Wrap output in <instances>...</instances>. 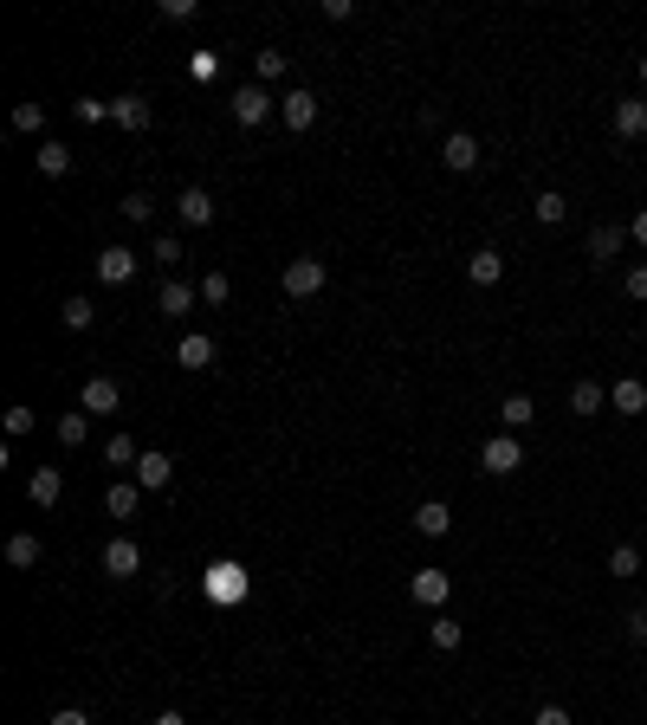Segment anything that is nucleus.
<instances>
[{
    "label": "nucleus",
    "instance_id": "nucleus-23",
    "mask_svg": "<svg viewBox=\"0 0 647 725\" xmlns=\"http://www.w3.org/2000/svg\"><path fill=\"white\" fill-rule=\"evenodd\" d=\"M505 434H518V428H531V421H538V402H531V395H505Z\"/></svg>",
    "mask_w": 647,
    "mask_h": 725
},
{
    "label": "nucleus",
    "instance_id": "nucleus-39",
    "mask_svg": "<svg viewBox=\"0 0 647 725\" xmlns=\"http://www.w3.org/2000/svg\"><path fill=\"white\" fill-rule=\"evenodd\" d=\"M622 292H628V298H641V305H647V259H641V266H628Z\"/></svg>",
    "mask_w": 647,
    "mask_h": 725
},
{
    "label": "nucleus",
    "instance_id": "nucleus-31",
    "mask_svg": "<svg viewBox=\"0 0 647 725\" xmlns=\"http://www.w3.org/2000/svg\"><path fill=\"white\" fill-rule=\"evenodd\" d=\"M635 570H641V551H635V544H615V551H609V577H635Z\"/></svg>",
    "mask_w": 647,
    "mask_h": 725
},
{
    "label": "nucleus",
    "instance_id": "nucleus-2",
    "mask_svg": "<svg viewBox=\"0 0 647 725\" xmlns=\"http://www.w3.org/2000/svg\"><path fill=\"white\" fill-rule=\"evenodd\" d=\"M272 111H279V98H272L266 85H240L233 91V123H240V130H259Z\"/></svg>",
    "mask_w": 647,
    "mask_h": 725
},
{
    "label": "nucleus",
    "instance_id": "nucleus-22",
    "mask_svg": "<svg viewBox=\"0 0 647 725\" xmlns=\"http://www.w3.org/2000/svg\"><path fill=\"white\" fill-rule=\"evenodd\" d=\"M39 557H46V544H39L33 531H20V538H7V564H13V570H33Z\"/></svg>",
    "mask_w": 647,
    "mask_h": 725
},
{
    "label": "nucleus",
    "instance_id": "nucleus-7",
    "mask_svg": "<svg viewBox=\"0 0 647 725\" xmlns=\"http://www.w3.org/2000/svg\"><path fill=\"white\" fill-rule=\"evenodd\" d=\"M130 473H136V486H143V492H162V486L175 480V460L162 454V447H143V460H136Z\"/></svg>",
    "mask_w": 647,
    "mask_h": 725
},
{
    "label": "nucleus",
    "instance_id": "nucleus-14",
    "mask_svg": "<svg viewBox=\"0 0 647 725\" xmlns=\"http://www.w3.org/2000/svg\"><path fill=\"white\" fill-rule=\"evenodd\" d=\"M175 214H182V227H208L214 221V195L208 188H182V195H175Z\"/></svg>",
    "mask_w": 647,
    "mask_h": 725
},
{
    "label": "nucleus",
    "instance_id": "nucleus-15",
    "mask_svg": "<svg viewBox=\"0 0 647 725\" xmlns=\"http://www.w3.org/2000/svg\"><path fill=\"white\" fill-rule=\"evenodd\" d=\"M622 246H628V227H615V221L589 227V259H596V266H609V259L622 253Z\"/></svg>",
    "mask_w": 647,
    "mask_h": 725
},
{
    "label": "nucleus",
    "instance_id": "nucleus-37",
    "mask_svg": "<svg viewBox=\"0 0 647 725\" xmlns=\"http://www.w3.org/2000/svg\"><path fill=\"white\" fill-rule=\"evenodd\" d=\"M149 259H156V266H175V259H182V240H175V234H162L156 246H149Z\"/></svg>",
    "mask_w": 647,
    "mask_h": 725
},
{
    "label": "nucleus",
    "instance_id": "nucleus-20",
    "mask_svg": "<svg viewBox=\"0 0 647 725\" xmlns=\"http://www.w3.org/2000/svg\"><path fill=\"white\" fill-rule=\"evenodd\" d=\"M156 305H162V318H188V311H195V285L169 279V285L156 292Z\"/></svg>",
    "mask_w": 647,
    "mask_h": 725
},
{
    "label": "nucleus",
    "instance_id": "nucleus-8",
    "mask_svg": "<svg viewBox=\"0 0 647 725\" xmlns=\"http://www.w3.org/2000/svg\"><path fill=\"white\" fill-rule=\"evenodd\" d=\"M408 596H415L421 609H440L453 596V577L447 570H415V577H408Z\"/></svg>",
    "mask_w": 647,
    "mask_h": 725
},
{
    "label": "nucleus",
    "instance_id": "nucleus-19",
    "mask_svg": "<svg viewBox=\"0 0 647 725\" xmlns=\"http://www.w3.org/2000/svg\"><path fill=\"white\" fill-rule=\"evenodd\" d=\"M110 123L117 130H149V104L136 91H123V98H110Z\"/></svg>",
    "mask_w": 647,
    "mask_h": 725
},
{
    "label": "nucleus",
    "instance_id": "nucleus-4",
    "mask_svg": "<svg viewBox=\"0 0 647 725\" xmlns=\"http://www.w3.org/2000/svg\"><path fill=\"white\" fill-rule=\"evenodd\" d=\"M279 123H285V130H292V136H305L311 123H318V98H311L305 85H292V91H285V98H279Z\"/></svg>",
    "mask_w": 647,
    "mask_h": 725
},
{
    "label": "nucleus",
    "instance_id": "nucleus-40",
    "mask_svg": "<svg viewBox=\"0 0 647 725\" xmlns=\"http://www.w3.org/2000/svg\"><path fill=\"white\" fill-rule=\"evenodd\" d=\"M72 117H78V123H98V117H110V104H98V98H78V104H72Z\"/></svg>",
    "mask_w": 647,
    "mask_h": 725
},
{
    "label": "nucleus",
    "instance_id": "nucleus-24",
    "mask_svg": "<svg viewBox=\"0 0 647 725\" xmlns=\"http://www.w3.org/2000/svg\"><path fill=\"white\" fill-rule=\"evenodd\" d=\"M136 505H143V486H110L104 492V512L110 518H136Z\"/></svg>",
    "mask_w": 647,
    "mask_h": 725
},
{
    "label": "nucleus",
    "instance_id": "nucleus-38",
    "mask_svg": "<svg viewBox=\"0 0 647 725\" xmlns=\"http://www.w3.org/2000/svg\"><path fill=\"white\" fill-rule=\"evenodd\" d=\"M162 20H201V0H162Z\"/></svg>",
    "mask_w": 647,
    "mask_h": 725
},
{
    "label": "nucleus",
    "instance_id": "nucleus-43",
    "mask_svg": "<svg viewBox=\"0 0 647 725\" xmlns=\"http://www.w3.org/2000/svg\"><path fill=\"white\" fill-rule=\"evenodd\" d=\"M622 622H628V641H647V609H628Z\"/></svg>",
    "mask_w": 647,
    "mask_h": 725
},
{
    "label": "nucleus",
    "instance_id": "nucleus-25",
    "mask_svg": "<svg viewBox=\"0 0 647 725\" xmlns=\"http://www.w3.org/2000/svg\"><path fill=\"white\" fill-rule=\"evenodd\" d=\"M39 175H52V182L72 175V149H65V143H39Z\"/></svg>",
    "mask_w": 647,
    "mask_h": 725
},
{
    "label": "nucleus",
    "instance_id": "nucleus-28",
    "mask_svg": "<svg viewBox=\"0 0 647 725\" xmlns=\"http://www.w3.org/2000/svg\"><path fill=\"white\" fill-rule=\"evenodd\" d=\"M104 460H110V467H136V460H143V447H136L130 434H110V441H104Z\"/></svg>",
    "mask_w": 647,
    "mask_h": 725
},
{
    "label": "nucleus",
    "instance_id": "nucleus-30",
    "mask_svg": "<svg viewBox=\"0 0 647 725\" xmlns=\"http://www.w3.org/2000/svg\"><path fill=\"white\" fill-rule=\"evenodd\" d=\"M13 130L39 136V130H46V104H13Z\"/></svg>",
    "mask_w": 647,
    "mask_h": 725
},
{
    "label": "nucleus",
    "instance_id": "nucleus-47",
    "mask_svg": "<svg viewBox=\"0 0 647 725\" xmlns=\"http://www.w3.org/2000/svg\"><path fill=\"white\" fill-rule=\"evenodd\" d=\"M641 85H647V52H641Z\"/></svg>",
    "mask_w": 647,
    "mask_h": 725
},
{
    "label": "nucleus",
    "instance_id": "nucleus-6",
    "mask_svg": "<svg viewBox=\"0 0 647 725\" xmlns=\"http://www.w3.org/2000/svg\"><path fill=\"white\" fill-rule=\"evenodd\" d=\"M117 402H123V389L110 376H85V389H78V408H85V415H117Z\"/></svg>",
    "mask_w": 647,
    "mask_h": 725
},
{
    "label": "nucleus",
    "instance_id": "nucleus-35",
    "mask_svg": "<svg viewBox=\"0 0 647 725\" xmlns=\"http://www.w3.org/2000/svg\"><path fill=\"white\" fill-rule=\"evenodd\" d=\"M227 292H233L227 272H208V279H201V298H208V305H227Z\"/></svg>",
    "mask_w": 647,
    "mask_h": 725
},
{
    "label": "nucleus",
    "instance_id": "nucleus-45",
    "mask_svg": "<svg viewBox=\"0 0 647 725\" xmlns=\"http://www.w3.org/2000/svg\"><path fill=\"white\" fill-rule=\"evenodd\" d=\"M628 240H641V246H647V208L635 214V227H628Z\"/></svg>",
    "mask_w": 647,
    "mask_h": 725
},
{
    "label": "nucleus",
    "instance_id": "nucleus-42",
    "mask_svg": "<svg viewBox=\"0 0 647 725\" xmlns=\"http://www.w3.org/2000/svg\"><path fill=\"white\" fill-rule=\"evenodd\" d=\"M46 725H91V713H85V706H59Z\"/></svg>",
    "mask_w": 647,
    "mask_h": 725
},
{
    "label": "nucleus",
    "instance_id": "nucleus-3",
    "mask_svg": "<svg viewBox=\"0 0 647 725\" xmlns=\"http://www.w3.org/2000/svg\"><path fill=\"white\" fill-rule=\"evenodd\" d=\"M479 467L499 473V480H505V473H518V467H525V447H518V434H492V441L479 447Z\"/></svg>",
    "mask_w": 647,
    "mask_h": 725
},
{
    "label": "nucleus",
    "instance_id": "nucleus-9",
    "mask_svg": "<svg viewBox=\"0 0 647 725\" xmlns=\"http://www.w3.org/2000/svg\"><path fill=\"white\" fill-rule=\"evenodd\" d=\"M136 266H143V259H136L130 246H104V253H98V279H104V285H130Z\"/></svg>",
    "mask_w": 647,
    "mask_h": 725
},
{
    "label": "nucleus",
    "instance_id": "nucleus-41",
    "mask_svg": "<svg viewBox=\"0 0 647 725\" xmlns=\"http://www.w3.org/2000/svg\"><path fill=\"white\" fill-rule=\"evenodd\" d=\"M214 590L233 596V590H240V570H233V564H214Z\"/></svg>",
    "mask_w": 647,
    "mask_h": 725
},
{
    "label": "nucleus",
    "instance_id": "nucleus-26",
    "mask_svg": "<svg viewBox=\"0 0 647 725\" xmlns=\"http://www.w3.org/2000/svg\"><path fill=\"white\" fill-rule=\"evenodd\" d=\"M91 441V415L78 408V415H59V447H85Z\"/></svg>",
    "mask_w": 647,
    "mask_h": 725
},
{
    "label": "nucleus",
    "instance_id": "nucleus-16",
    "mask_svg": "<svg viewBox=\"0 0 647 725\" xmlns=\"http://www.w3.org/2000/svg\"><path fill=\"white\" fill-rule=\"evenodd\" d=\"M59 492H65V473L59 467H39L33 480H26V499H33L39 512H52V505H59Z\"/></svg>",
    "mask_w": 647,
    "mask_h": 725
},
{
    "label": "nucleus",
    "instance_id": "nucleus-36",
    "mask_svg": "<svg viewBox=\"0 0 647 725\" xmlns=\"http://www.w3.org/2000/svg\"><path fill=\"white\" fill-rule=\"evenodd\" d=\"M33 421H39V415H33L26 402H20V408H7V434H13V441H20V434H33Z\"/></svg>",
    "mask_w": 647,
    "mask_h": 725
},
{
    "label": "nucleus",
    "instance_id": "nucleus-10",
    "mask_svg": "<svg viewBox=\"0 0 647 725\" xmlns=\"http://www.w3.org/2000/svg\"><path fill=\"white\" fill-rule=\"evenodd\" d=\"M440 162H447L453 175H473V169H479V136L453 130V136H447V149H440Z\"/></svg>",
    "mask_w": 647,
    "mask_h": 725
},
{
    "label": "nucleus",
    "instance_id": "nucleus-32",
    "mask_svg": "<svg viewBox=\"0 0 647 725\" xmlns=\"http://www.w3.org/2000/svg\"><path fill=\"white\" fill-rule=\"evenodd\" d=\"M428 635H434V648H447V654H453V648H460V641H466V628L453 622V615H440V622L428 628Z\"/></svg>",
    "mask_w": 647,
    "mask_h": 725
},
{
    "label": "nucleus",
    "instance_id": "nucleus-1",
    "mask_svg": "<svg viewBox=\"0 0 647 725\" xmlns=\"http://www.w3.org/2000/svg\"><path fill=\"white\" fill-rule=\"evenodd\" d=\"M279 285H285V298H318L330 285V266H324V259H311V253H298L292 266L279 272Z\"/></svg>",
    "mask_w": 647,
    "mask_h": 725
},
{
    "label": "nucleus",
    "instance_id": "nucleus-21",
    "mask_svg": "<svg viewBox=\"0 0 647 725\" xmlns=\"http://www.w3.org/2000/svg\"><path fill=\"white\" fill-rule=\"evenodd\" d=\"M602 408H609V389H602V382H576L570 389V415H602Z\"/></svg>",
    "mask_w": 647,
    "mask_h": 725
},
{
    "label": "nucleus",
    "instance_id": "nucleus-46",
    "mask_svg": "<svg viewBox=\"0 0 647 725\" xmlns=\"http://www.w3.org/2000/svg\"><path fill=\"white\" fill-rule=\"evenodd\" d=\"M156 725H188V719L182 713H156Z\"/></svg>",
    "mask_w": 647,
    "mask_h": 725
},
{
    "label": "nucleus",
    "instance_id": "nucleus-17",
    "mask_svg": "<svg viewBox=\"0 0 647 725\" xmlns=\"http://www.w3.org/2000/svg\"><path fill=\"white\" fill-rule=\"evenodd\" d=\"M175 363H182V369H214V337L208 331H188L182 344H175Z\"/></svg>",
    "mask_w": 647,
    "mask_h": 725
},
{
    "label": "nucleus",
    "instance_id": "nucleus-18",
    "mask_svg": "<svg viewBox=\"0 0 647 725\" xmlns=\"http://www.w3.org/2000/svg\"><path fill=\"white\" fill-rule=\"evenodd\" d=\"M466 279H473V285H499L505 279V253H499V246H479V253L466 259Z\"/></svg>",
    "mask_w": 647,
    "mask_h": 725
},
{
    "label": "nucleus",
    "instance_id": "nucleus-5",
    "mask_svg": "<svg viewBox=\"0 0 647 725\" xmlns=\"http://www.w3.org/2000/svg\"><path fill=\"white\" fill-rule=\"evenodd\" d=\"M136 570H143V544H136V538H110L104 544V577H136Z\"/></svg>",
    "mask_w": 647,
    "mask_h": 725
},
{
    "label": "nucleus",
    "instance_id": "nucleus-33",
    "mask_svg": "<svg viewBox=\"0 0 647 725\" xmlns=\"http://www.w3.org/2000/svg\"><path fill=\"white\" fill-rule=\"evenodd\" d=\"M253 72H259V78H266V85H272V78H285V52H279V46H266V52H253Z\"/></svg>",
    "mask_w": 647,
    "mask_h": 725
},
{
    "label": "nucleus",
    "instance_id": "nucleus-29",
    "mask_svg": "<svg viewBox=\"0 0 647 725\" xmlns=\"http://www.w3.org/2000/svg\"><path fill=\"white\" fill-rule=\"evenodd\" d=\"M531 214H538V221H544V227H557V221H563V214H570V201H563V195H557V188H544V195H538V201H531Z\"/></svg>",
    "mask_w": 647,
    "mask_h": 725
},
{
    "label": "nucleus",
    "instance_id": "nucleus-11",
    "mask_svg": "<svg viewBox=\"0 0 647 725\" xmlns=\"http://www.w3.org/2000/svg\"><path fill=\"white\" fill-rule=\"evenodd\" d=\"M609 123H615V136H647V98H615V111H609Z\"/></svg>",
    "mask_w": 647,
    "mask_h": 725
},
{
    "label": "nucleus",
    "instance_id": "nucleus-13",
    "mask_svg": "<svg viewBox=\"0 0 647 725\" xmlns=\"http://www.w3.org/2000/svg\"><path fill=\"white\" fill-rule=\"evenodd\" d=\"M415 531H421V538H447V531H453V505L447 499H421L415 505Z\"/></svg>",
    "mask_w": 647,
    "mask_h": 725
},
{
    "label": "nucleus",
    "instance_id": "nucleus-44",
    "mask_svg": "<svg viewBox=\"0 0 647 725\" xmlns=\"http://www.w3.org/2000/svg\"><path fill=\"white\" fill-rule=\"evenodd\" d=\"M531 725H570V713H563V706H538V713H531Z\"/></svg>",
    "mask_w": 647,
    "mask_h": 725
},
{
    "label": "nucleus",
    "instance_id": "nucleus-34",
    "mask_svg": "<svg viewBox=\"0 0 647 725\" xmlns=\"http://www.w3.org/2000/svg\"><path fill=\"white\" fill-rule=\"evenodd\" d=\"M117 214H123L130 227H143L149 214H156V201H149V195H123V208H117Z\"/></svg>",
    "mask_w": 647,
    "mask_h": 725
},
{
    "label": "nucleus",
    "instance_id": "nucleus-27",
    "mask_svg": "<svg viewBox=\"0 0 647 725\" xmlns=\"http://www.w3.org/2000/svg\"><path fill=\"white\" fill-rule=\"evenodd\" d=\"M59 318H65V331H91V324H98V311H91V298H65Z\"/></svg>",
    "mask_w": 647,
    "mask_h": 725
},
{
    "label": "nucleus",
    "instance_id": "nucleus-12",
    "mask_svg": "<svg viewBox=\"0 0 647 725\" xmlns=\"http://www.w3.org/2000/svg\"><path fill=\"white\" fill-rule=\"evenodd\" d=\"M609 408H615V415H647V382L641 376L609 382Z\"/></svg>",
    "mask_w": 647,
    "mask_h": 725
}]
</instances>
